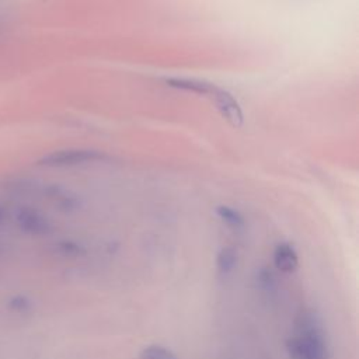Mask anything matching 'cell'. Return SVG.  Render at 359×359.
<instances>
[{
	"instance_id": "1",
	"label": "cell",
	"mask_w": 359,
	"mask_h": 359,
	"mask_svg": "<svg viewBox=\"0 0 359 359\" xmlns=\"http://www.w3.org/2000/svg\"><path fill=\"white\" fill-rule=\"evenodd\" d=\"M290 359H328V348L317 316L304 311L297 320L296 332L286 342Z\"/></svg>"
},
{
	"instance_id": "2",
	"label": "cell",
	"mask_w": 359,
	"mask_h": 359,
	"mask_svg": "<svg viewBox=\"0 0 359 359\" xmlns=\"http://www.w3.org/2000/svg\"><path fill=\"white\" fill-rule=\"evenodd\" d=\"M165 83L170 87L184 90V91H191L209 98L216 105V108L223 115V118H226L233 126L238 128L243 125L244 115H243L241 107L229 91L209 81L198 80V79H167Z\"/></svg>"
},
{
	"instance_id": "3",
	"label": "cell",
	"mask_w": 359,
	"mask_h": 359,
	"mask_svg": "<svg viewBox=\"0 0 359 359\" xmlns=\"http://www.w3.org/2000/svg\"><path fill=\"white\" fill-rule=\"evenodd\" d=\"M107 158L104 153L86 149H66L52 151L38 160L39 165L45 167H72L80 164L95 163Z\"/></svg>"
},
{
	"instance_id": "4",
	"label": "cell",
	"mask_w": 359,
	"mask_h": 359,
	"mask_svg": "<svg viewBox=\"0 0 359 359\" xmlns=\"http://www.w3.org/2000/svg\"><path fill=\"white\" fill-rule=\"evenodd\" d=\"M15 223L22 231L35 236H42L50 231V223L48 217L39 210L29 206H22L17 209Z\"/></svg>"
},
{
	"instance_id": "5",
	"label": "cell",
	"mask_w": 359,
	"mask_h": 359,
	"mask_svg": "<svg viewBox=\"0 0 359 359\" xmlns=\"http://www.w3.org/2000/svg\"><path fill=\"white\" fill-rule=\"evenodd\" d=\"M275 268L282 272H293L299 265L296 250L289 243H280L273 250Z\"/></svg>"
},
{
	"instance_id": "6",
	"label": "cell",
	"mask_w": 359,
	"mask_h": 359,
	"mask_svg": "<svg viewBox=\"0 0 359 359\" xmlns=\"http://www.w3.org/2000/svg\"><path fill=\"white\" fill-rule=\"evenodd\" d=\"M237 264V252L231 247H223L216 257V265L217 269L222 273H229L233 271V268Z\"/></svg>"
},
{
	"instance_id": "7",
	"label": "cell",
	"mask_w": 359,
	"mask_h": 359,
	"mask_svg": "<svg viewBox=\"0 0 359 359\" xmlns=\"http://www.w3.org/2000/svg\"><path fill=\"white\" fill-rule=\"evenodd\" d=\"M140 359H178L177 355L167 346L163 345H147L140 351Z\"/></svg>"
},
{
	"instance_id": "8",
	"label": "cell",
	"mask_w": 359,
	"mask_h": 359,
	"mask_svg": "<svg viewBox=\"0 0 359 359\" xmlns=\"http://www.w3.org/2000/svg\"><path fill=\"white\" fill-rule=\"evenodd\" d=\"M217 216L229 226L233 229H241L244 226V219L243 216L233 208L230 206H219L216 209Z\"/></svg>"
},
{
	"instance_id": "9",
	"label": "cell",
	"mask_w": 359,
	"mask_h": 359,
	"mask_svg": "<svg viewBox=\"0 0 359 359\" xmlns=\"http://www.w3.org/2000/svg\"><path fill=\"white\" fill-rule=\"evenodd\" d=\"M257 280H258V285L262 290L265 292H273L275 289V285H276V279H275V275L272 273V271H269L268 268H261L259 272L257 273Z\"/></svg>"
},
{
	"instance_id": "10",
	"label": "cell",
	"mask_w": 359,
	"mask_h": 359,
	"mask_svg": "<svg viewBox=\"0 0 359 359\" xmlns=\"http://www.w3.org/2000/svg\"><path fill=\"white\" fill-rule=\"evenodd\" d=\"M57 250L65 257H72V258H76V257H80L84 254V248L80 244L73 243V241H60L57 244Z\"/></svg>"
},
{
	"instance_id": "11",
	"label": "cell",
	"mask_w": 359,
	"mask_h": 359,
	"mask_svg": "<svg viewBox=\"0 0 359 359\" xmlns=\"http://www.w3.org/2000/svg\"><path fill=\"white\" fill-rule=\"evenodd\" d=\"M4 219H6V209L0 205V223L4 222Z\"/></svg>"
}]
</instances>
